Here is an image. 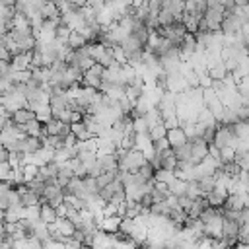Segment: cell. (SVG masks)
Here are the masks:
<instances>
[{
	"label": "cell",
	"mask_w": 249,
	"mask_h": 249,
	"mask_svg": "<svg viewBox=\"0 0 249 249\" xmlns=\"http://www.w3.org/2000/svg\"><path fill=\"white\" fill-rule=\"evenodd\" d=\"M167 189H169V193L173 195V196H181V195H185V191H187V181H181V179H173L171 183H167Z\"/></svg>",
	"instance_id": "obj_24"
},
{
	"label": "cell",
	"mask_w": 249,
	"mask_h": 249,
	"mask_svg": "<svg viewBox=\"0 0 249 249\" xmlns=\"http://www.w3.org/2000/svg\"><path fill=\"white\" fill-rule=\"evenodd\" d=\"M154 171H156V169H154V167H152V165L146 161V163H144V165H142V167H140L136 173H138V175H140L144 181H154Z\"/></svg>",
	"instance_id": "obj_35"
},
{
	"label": "cell",
	"mask_w": 249,
	"mask_h": 249,
	"mask_svg": "<svg viewBox=\"0 0 249 249\" xmlns=\"http://www.w3.org/2000/svg\"><path fill=\"white\" fill-rule=\"evenodd\" d=\"M222 224H224V218H222V212L212 216L210 220H206L202 226H204V235L210 237V239H220L222 237Z\"/></svg>",
	"instance_id": "obj_4"
},
{
	"label": "cell",
	"mask_w": 249,
	"mask_h": 249,
	"mask_svg": "<svg viewBox=\"0 0 249 249\" xmlns=\"http://www.w3.org/2000/svg\"><path fill=\"white\" fill-rule=\"evenodd\" d=\"M0 105H2L10 115H12L14 111L27 107V99H25V95H23V93H19V91H16V89L12 88V91H8V93H2V95H0Z\"/></svg>",
	"instance_id": "obj_2"
},
{
	"label": "cell",
	"mask_w": 249,
	"mask_h": 249,
	"mask_svg": "<svg viewBox=\"0 0 249 249\" xmlns=\"http://www.w3.org/2000/svg\"><path fill=\"white\" fill-rule=\"evenodd\" d=\"M97 165L101 171H119L117 163V154H107V156H97Z\"/></svg>",
	"instance_id": "obj_13"
},
{
	"label": "cell",
	"mask_w": 249,
	"mask_h": 249,
	"mask_svg": "<svg viewBox=\"0 0 249 249\" xmlns=\"http://www.w3.org/2000/svg\"><path fill=\"white\" fill-rule=\"evenodd\" d=\"M239 37H241V41H243L245 49H249V21L241 25V29H239Z\"/></svg>",
	"instance_id": "obj_42"
},
{
	"label": "cell",
	"mask_w": 249,
	"mask_h": 249,
	"mask_svg": "<svg viewBox=\"0 0 249 249\" xmlns=\"http://www.w3.org/2000/svg\"><path fill=\"white\" fill-rule=\"evenodd\" d=\"M222 208H226V210H243L245 206H243V202H241V196H239V193H231V195H228V198H226V202H224V206Z\"/></svg>",
	"instance_id": "obj_20"
},
{
	"label": "cell",
	"mask_w": 249,
	"mask_h": 249,
	"mask_svg": "<svg viewBox=\"0 0 249 249\" xmlns=\"http://www.w3.org/2000/svg\"><path fill=\"white\" fill-rule=\"evenodd\" d=\"M233 160H235V150L233 148L226 146V148L220 150V163H231Z\"/></svg>",
	"instance_id": "obj_32"
},
{
	"label": "cell",
	"mask_w": 249,
	"mask_h": 249,
	"mask_svg": "<svg viewBox=\"0 0 249 249\" xmlns=\"http://www.w3.org/2000/svg\"><path fill=\"white\" fill-rule=\"evenodd\" d=\"M0 146H2V140H0Z\"/></svg>",
	"instance_id": "obj_52"
},
{
	"label": "cell",
	"mask_w": 249,
	"mask_h": 249,
	"mask_svg": "<svg viewBox=\"0 0 249 249\" xmlns=\"http://www.w3.org/2000/svg\"><path fill=\"white\" fill-rule=\"evenodd\" d=\"M152 144H154V150H156V152H165V150H169V142H167L165 138H160V140H154Z\"/></svg>",
	"instance_id": "obj_44"
},
{
	"label": "cell",
	"mask_w": 249,
	"mask_h": 249,
	"mask_svg": "<svg viewBox=\"0 0 249 249\" xmlns=\"http://www.w3.org/2000/svg\"><path fill=\"white\" fill-rule=\"evenodd\" d=\"M39 14L43 16V19H60V10L53 4V2H45L39 10Z\"/></svg>",
	"instance_id": "obj_17"
},
{
	"label": "cell",
	"mask_w": 249,
	"mask_h": 249,
	"mask_svg": "<svg viewBox=\"0 0 249 249\" xmlns=\"http://www.w3.org/2000/svg\"><path fill=\"white\" fill-rule=\"evenodd\" d=\"M235 117H237V121H249V105H245V103H241L235 111Z\"/></svg>",
	"instance_id": "obj_39"
},
{
	"label": "cell",
	"mask_w": 249,
	"mask_h": 249,
	"mask_svg": "<svg viewBox=\"0 0 249 249\" xmlns=\"http://www.w3.org/2000/svg\"><path fill=\"white\" fill-rule=\"evenodd\" d=\"M216 128H218V124H212V126H206L204 130H202V134H200V138L206 142V144H212L214 142V134H216Z\"/></svg>",
	"instance_id": "obj_37"
},
{
	"label": "cell",
	"mask_w": 249,
	"mask_h": 249,
	"mask_svg": "<svg viewBox=\"0 0 249 249\" xmlns=\"http://www.w3.org/2000/svg\"><path fill=\"white\" fill-rule=\"evenodd\" d=\"M198 76V88H202V89H206V88H212V78L208 76V72H204V74H196Z\"/></svg>",
	"instance_id": "obj_40"
},
{
	"label": "cell",
	"mask_w": 249,
	"mask_h": 249,
	"mask_svg": "<svg viewBox=\"0 0 249 249\" xmlns=\"http://www.w3.org/2000/svg\"><path fill=\"white\" fill-rule=\"evenodd\" d=\"M111 54H113V58L119 64H126V54H124V51H123L121 45H111Z\"/></svg>",
	"instance_id": "obj_34"
},
{
	"label": "cell",
	"mask_w": 249,
	"mask_h": 249,
	"mask_svg": "<svg viewBox=\"0 0 249 249\" xmlns=\"http://www.w3.org/2000/svg\"><path fill=\"white\" fill-rule=\"evenodd\" d=\"M218 4H220L224 10H230V12H231V10H233V6H235V4H233V0H218Z\"/></svg>",
	"instance_id": "obj_47"
},
{
	"label": "cell",
	"mask_w": 249,
	"mask_h": 249,
	"mask_svg": "<svg viewBox=\"0 0 249 249\" xmlns=\"http://www.w3.org/2000/svg\"><path fill=\"white\" fill-rule=\"evenodd\" d=\"M175 21V18L167 12V10H160V14H158V23H160V27H165V25H171Z\"/></svg>",
	"instance_id": "obj_33"
},
{
	"label": "cell",
	"mask_w": 249,
	"mask_h": 249,
	"mask_svg": "<svg viewBox=\"0 0 249 249\" xmlns=\"http://www.w3.org/2000/svg\"><path fill=\"white\" fill-rule=\"evenodd\" d=\"M68 37H70V29L66 27V25H58L56 27V31H54V39H58V41H62V43H66L68 41Z\"/></svg>",
	"instance_id": "obj_38"
},
{
	"label": "cell",
	"mask_w": 249,
	"mask_h": 249,
	"mask_svg": "<svg viewBox=\"0 0 249 249\" xmlns=\"http://www.w3.org/2000/svg\"><path fill=\"white\" fill-rule=\"evenodd\" d=\"M241 171L249 169V152H235V160H233Z\"/></svg>",
	"instance_id": "obj_31"
},
{
	"label": "cell",
	"mask_w": 249,
	"mask_h": 249,
	"mask_svg": "<svg viewBox=\"0 0 249 249\" xmlns=\"http://www.w3.org/2000/svg\"><path fill=\"white\" fill-rule=\"evenodd\" d=\"M121 47H123V51H124V54H126V62H128V56H130V54L144 51L142 43H140L138 39H134L132 35H126V37H124V41L121 43Z\"/></svg>",
	"instance_id": "obj_11"
},
{
	"label": "cell",
	"mask_w": 249,
	"mask_h": 249,
	"mask_svg": "<svg viewBox=\"0 0 249 249\" xmlns=\"http://www.w3.org/2000/svg\"><path fill=\"white\" fill-rule=\"evenodd\" d=\"M10 171H12L10 163H8V161H0V183H4V181L8 179Z\"/></svg>",
	"instance_id": "obj_43"
},
{
	"label": "cell",
	"mask_w": 249,
	"mask_h": 249,
	"mask_svg": "<svg viewBox=\"0 0 249 249\" xmlns=\"http://www.w3.org/2000/svg\"><path fill=\"white\" fill-rule=\"evenodd\" d=\"M196 185H198V191H200L202 196H204V195H208L210 191H214V187H216V179H214V175H208V177L198 179Z\"/></svg>",
	"instance_id": "obj_23"
},
{
	"label": "cell",
	"mask_w": 249,
	"mask_h": 249,
	"mask_svg": "<svg viewBox=\"0 0 249 249\" xmlns=\"http://www.w3.org/2000/svg\"><path fill=\"white\" fill-rule=\"evenodd\" d=\"M0 60H12L10 51H8L6 47H2V45H0Z\"/></svg>",
	"instance_id": "obj_46"
},
{
	"label": "cell",
	"mask_w": 249,
	"mask_h": 249,
	"mask_svg": "<svg viewBox=\"0 0 249 249\" xmlns=\"http://www.w3.org/2000/svg\"><path fill=\"white\" fill-rule=\"evenodd\" d=\"M206 206H208V202H206V198H204V196L195 198V200H193V204H191V208L187 210V218H191V220H193V218H198V216H200V212H202Z\"/></svg>",
	"instance_id": "obj_16"
},
{
	"label": "cell",
	"mask_w": 249,
	"mask_h": 249,
	"mask_svg": "<svg viewBox=\"0 0 249 249\" xmlns=\"http://www.w3.org/2000/svg\"><path fill=\"white\" fill-rule=\"evenodd\" d=\"M189 142H191V163L196 165L208 156V144L200 136H196V138H193Z\"/></svg>",
	"instance_id": "obj_3"
},
{
	"label": "cell",
	"mask_w": 249,
	"mask_h": 249,
	"mask_svg": "<svg viewBox=\"0 0 249 249\" xmlns=\"http://www.w3.org/2000/svg\"><path fill=\"white\" fill-rule=\"evenodd\" d=\"M175 179V169L171 171V169H163V167H160V169H156L154 171V181L156 183H171Z\"/></svg>",
	"instance_id": "obj_21"
},
{
	"label": "cell",
	"mask_w": 249,
	"mask_h": 249,
	"mask_svg": "<svg viewBox=\"0 0 249 249\" xmlns=\"http://www.w3.org/2000/svg\"><path fill=\"white\" fill-rule=\"evenodd\" d=\"M23 132H25V136H35V138H43L45 134H43V124L39 123V121H29L27 124H21L19 126Z\"/></svg>",
	"instance_id": "obj_15"
},
{
	"label": "cell",
	"mask_w": 249,
	"mask_h": 249,
	"mask_svg": "<svg viewBox=\"0 0 249 249\" xmlns=\"http://www.w3.org/2000/svg\"><path fill=\"white\" fill-rule=\"evenodd\" d=\"M185 195L189 196V198H198V196H202V193L198 191V185H196V181H187V191H185Z\"/></svg>",
	"instance_id": "obj_36"
},
{
	"label": "cell",
	"mask_w": 249,
	"mask_h": 249,
	"mask_svg": "<svg viewBox=\"0 0 249 249\" xmlns=\"http://www.w3.org/2000/svg\"><path fill=\"white\" fill-rule=\"evenodd\" d=\"M18 193H19V202H21V206H23V208L41 204V202H39V200H41V196H39L37 193H33L31 189H27V185H19V187H18Z\"/></svg>",
	"instance_id": "obj_6"
},
{
	"label": "cell",
	"mask_w": 249,
	"mask_h": 249,
	"mask_svg": "<svg viewBox=\"0 0 249 249\" xmlns=\"http://www.w3.org/2000/svg\"><path fill=\"white\" fill-rule=\"evenodd\" d=\"M226 249H235V247H226Z\"/></svg>",
	"instance_id": "obj_51"
},
{
	"label": "cell",
	"mask_w": 249,
	"mask_h": 249,
	"mask_svg": "<svg viewBox=\"0 0 249 249\" xmlns=\"http://www.w3.org/2000/svg\"><path fill=\"white\" fill-rule=\"evenodd\" d=\"M204 198H206L208 206L222 208V206H224V202H226V198H228V189H226L224 185H216V187H214V191H210L208 195H204Z\"/></svg>",
	"instance_id": "obj_5"
},
{
	"label": "cell",
	"mask_w": 249,
	"mask_h": 249,
	"mask_svg": "<svg viewBox=\"0 0 249 249\" xmlns=\"http://www.w3.org/2000/svg\"><path fill=\"white\" fill-rule=\"evenodd\" d=\"M66 210H68V204H66V202L58 204V206H56V216H58V218H64V216H66Z\"/></svg>",
	"instance_id": "obj_45"
},
{
	"label": "cell",
	"mask_w": 249,
	"mask_h": 249,
	"mask_svg": "<svg viewBox=\"0 0 249 249\" xmlns=\"http://www.w3.org/2000/svg\"><path fill=\"white\" fill-rule=\"evenodd\" d=\"M51 119H53V111H51L49 105H41V107L35 111V121H39L41 124H47Z\"/></svg>",
	"instance_id": "obj_28"
},
{
	"label": "cell",
	"mask_w": 249,
	"mask_h": 249,
	"mask_svg": "<svg viewBox=\"0 0 249 249\" xmlns=\"http://www.w3.org/2000/svg\"><path fill=\"white\" fill-rule=\"evenodd\" d=\"M173 154H175L177 161H191V142L187 140L183 146L175 148V150H173Z\"/></svg>",
	"instance_id": "obj_25"
},
{
	"label": "cell",
	"mask_w": 249,
	"mask_h": 249,
	"mask_svg": "<svg viewBox=\"0 0 249 249\" xmlns=\"http://www.w3.org/2000/svg\"><path fill=\"white\" fill-rule=\"evenodd\" d=\"M208 76L212 78V80H216V82H222L226 76H228V70H226V66H224V62L220 60V62H216V64H212L208 70Z\"/></svg>",
	"instance_id": "obj_18"
},
{
	"label": "cell",
	"mask_w": 249,
	"mask_h": 249,
	"mask_svg": "<svg viewBox=\"0 0 249 249\" xmlns=\"http://www.w3.org/2000/svg\"><path fill=\"white\" fill-rule=\"evenodd\" d=\"M218 150H222V148H226V146H230V148H237V144H239V140H237V136L233 134V130H231V124H218V128H216V134H214V142H212Z\"/></svg>",
	"instance_id": "obj_1"
},
{
	"label": "cell",
	"mask_w": 249,
	"mask_h": 249,
	"mask_svg": "<svg viewBox=\"0 0 249 249\" xmlns=\"http://www.w3.org/2000/svg\"><path fill=\"white\" fill-rule=\"evenodd\" d=\"M21 173H23V181H25V183H29V181H33V179L37 177L39 167H37V165H33V163H27V165H23V167H21Z\"/></svg>",
	"instance_id": "obj_30"
},
{
	"label": "cell",
	"mask_w": 249,
	"mask_h": 249,
	"mask_svg": "<svg viewBox=\"0 0 249 249\" xmlns=\"http://www.w3.org/2000/svg\"><path fill=\"white\" fill-rule=\"evenodd\" d=\"M56 208L51 206L49 202H41L39 204V220L45 222V224H54L56 222Z\"/></svg>",
	"instance_id": "obj_12"
},
{
	"label": "cell",
	"mask_w": 249,
	"mask_h": 249,
	"mask_svg": "<svg viewBox=\"0 0 249 249\" xmlns=\"http://www.w3.org/2000/svg\"><path fill=\"white\" fill-rule=\"evenodd\" d=\"M148 134H150V138H152V142H154V140L165 138V134H167V128L163 126V123H158V124H154V126L148 130Z\"/></svg>",
	"instance_id": "obj_29"
},
{
	"label": "cell",
	"mask_w": 249,
	"mask_h": 249,
	"mask_svg": "<svg viewBox=\"0 0 249 249\" xmlns=\"http://www.w3.org/2000/svg\"><path fill=\"white\" fill-rule=\"evenodd\" d=\"M33 119H35V113H33L31 109H27V107L18 109V111H14V113L10 115V121H12L14 124H18V126L27 124V123H29V121H33Z\"/></svg>",
	"instance_id": "obj_9"
},
{
	"label": "cell",
	"mask_w": 249,
	"mask_h": 249,
	"mask_svg": "<svg viewBox=\"0 0 249 249\" xmlns=\"http://www.w3.org/2000/svg\"><path fill=\"white\" fill-rule=\"evenodd\" d=\"M247 2H249V0H247Z\"/></svg>",
	"instance_id": "obj_53"
},
{
	"label": "cell",
	"mask_w": 249,
	"mask_h": 249,
	"mask_svg": "<svg viewBox=\"0 0 249 249\" xmlns=\"http://www.w3.org/2000/svg\"><path fill=\"white\" fill-rule=\"evenodd\" d=\"M16 2H18V0H0V4H2V6H8V8H14Z\"/></svg>",
	"instance_id": "obj_49"
},
{
	"label": "cell",
	"mask_w": 249,
	"mask_h": 249,
	"mask_svg": "<svg viewBox=\"0 0 249 249\" xmlns=\"http://www.w3.org/2000/svg\"><path fill=\"white\" fill-rule=\"evenodd\" d=\"M12 68L16 72H21V70H31V53H18L12 56L10 60Z\"/></svg>",
	"instance_id": "obj_7"
},
{
	"label": "cell",
	"mask_w": 249,
	"mask_h": 249,
	"mask_svg": "<svg viewBox=\"0 0 249 249\" xmlns=\"http://www.w3.org/2000/svg\"><path fill=\"white\" fill-rule=\"evenodd\" d=\"M66 45L74 51V49H80V47H86L88 45V41L78 33V31H70V37H68V41H66Z\"/></svg>",
	"instance_id": "obj_27"
},
{
	"label": "cell",
	"mask_w": 249,
	"mask_h": 249,
	"mask_svg": "<svg viewBox=\"0 0 249 249\" xmlns=\"http://www.w3.org/2000/svg\"><path fill=\"white\" fill-rule=\"evenodd\" d=\"M25 249H45V243L41 241V239H37V237H27V241H25Z\"/></svg>",
	"instance_id": "obj_41"
},
{
	"label": "cell",
	"mask_w": 249,
	"mask_h": 249,
	"mask_svg": "<svg viewBox=\"0 0 249 249\" xmlns=\"http://www.w3.org/2000/svg\"><path fill=\"white\" fill-rule=\"evenodd\" d=\"M117 175H119V171H103L101 175H97V177H95L97 189H103V187H107L111 181H115V179H117Z\"/></svg>",
	"instance_id": "obj_26"
},
{
	"label": "cell",
	"mask_w": 249,
	"mask_h": 249,
	"mask_svg": "<svg viewBox=\"0 0 249 249\" xmlns=\"http://www.w3.org/2000/svg\"><path fill=\"white\" fill-rule=\"evenodd\" d=\"M165 140L169 142V148H171V150H175V148H179V146H183V144L187 142V136H185L183 128H181V126H177V128H169V130H167Z\"/></svg>",
	"instance_id": "obj_8"
},
{
	"label": "cell",
	"mask_w": 249,
	"mask_h": 249,
	"mask_svg": "<svg viewBox=\"0 0 249 249\" xmlns=\"http://www.w3.org/2000/svg\"><path fill=\"white\" fill-rule=\"evenodd\" d=\"M196 124H200L202 128H206V126H212V124H218L216 123V119H214V115L210 113V109H202V111H198V115H196Z\"/></svg>",
	"instance_id": "obj_19"
},
{
	"label": "cell",
	"mask_w": 249,
	"mask_h": 249,
	"mask_svg": "<svg viewBox=\"0 0 249 249\" xmlns=\"http://www.w3.org/2000/svg\"><path fill=\"white\" fill-rule=\"evenodd\" d=\"M41 146H43L41 138L25 136V138H21V142H19V154H35Z\"/></svg>",
	"instance_id": "obj_10"
},
{
	"label": "cell",
	"mask_w": 249,
	"mask_h": 249,
	"mask_svg": "<svg viewBox=\"0 0 249 249\" xmlns=\"http://www.w3.org/2000/svg\"><path fill=\"white\" fill-rule=\"evenodd\" d=\"M68 4H72L74 8H82V6H86L88 4V0H66Z\"/></svg>",
	"instance_id": "obj_48"
},
{
	"label": "cell",
	"mask_w": 249,
	"mask_h": 249,
	"mask_svg": "<svg viewBox=\"0 0 249 249\" xmlns=\"http://www.w3.org/2000/svg\"><path fill=\"white\" fill-rule=\"evenodd\" d=\"M82 86H84V88L99 89V88H101V78H99V76H95V74H91L89 70H86V72H84V76H82Z\"/></svg>",
	"instance_id": "obj_22"
},
{
	"label": "cell",
	"mask_w": 249,
	"mask_h": 249,
	"mask_svg": "<svg viewBox=\"0 0 249 249\" xmlns=\"http://www.w3.org/2000/svg\"><path fill=\"white\" fill-rule=\"evenodd\" d=\"M54 228H56V231H58L62 237H72V235L76 233V230H78V228H76L70 220H66V218H56Z\"/></svg>",
	"instance_id": "obj_14"
},
{
	"label": "cell",
	"mask_w": 249,
	"mask_h": 249,
	"mask_svg": "<svg viewBox=\"0 0 249 249\" xmlns=\"http://www.w3.org/2000/svg\"><path fill=\"white\" fill-rule=\"evenodd\" d=\"M247 58H249V49H247Z\"/></svg>",
	"instance_id": "obj_50"
}]
</instances>
